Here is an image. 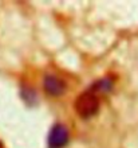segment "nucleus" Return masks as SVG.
I'll use <instances>...</instances> for the list:
<instances>
[{
    "instance_id": "obj_3",
    "label": "nucleus",
    "mask_w": 138,
    "mask_h": 148,
    "mask_svg": "<svg viewBox=\"0 0 138 148\" xmlns=\"http://www.w3.org/2000/svg\"><path fill=\"white\" fill-rule=\"evenodd\" d=\"M44 90L50 96H61L66 90V84L59 77L50 74L44 78Z\"/></svg>"
},
{
    "instance_id": "obj_2",
    "label": "nucleus",
    "mask_w": 138,
    "mask_h": 148,
    "mask_svg": "<svg viewBox=\"0 0 138 148\" xmlns=\"http://www.w3.org/2000/svg\"><path fill=\"white\" fill-rule=\"evenodd\" d=\"M69 143V131L63 124H55L47 139L48 148H63Z\"/></svg>"
},
{
    "instance_id": "obj_1",
    "label": "nucleus",
    "mask_w": 138,
    "mask_h": 148,
    "mask_svg": "<svg viewBox=\"0 0 138 148\" xmlns=\"http://www.w3.org/2000/svg\"><path fill=\"white\" fill-rule=\"evenodd\" d=\"M75 112L83 119H90L99 109V98L97 96L95 90H87L79 94L74 102Z\"/></svg>"
}]
</instances>
